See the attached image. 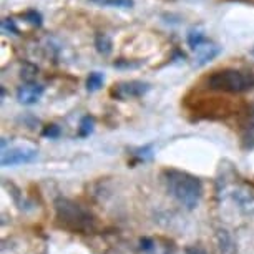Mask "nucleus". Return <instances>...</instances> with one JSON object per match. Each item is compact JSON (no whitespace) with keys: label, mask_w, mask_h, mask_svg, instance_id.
I'll use <instances>...</instances> for the list:
<instances>
[{"label":"nucleus","mask_w":254,"mask_h":254,"mask_svg":"<svg viewBox=\"0 0 254 254\" xmlns=\"http://www.w3.org/2000/svg\"><path fill=\"white\" fill-rule=\"evenodd\" d=\"M161 178L166 191L180 204H183L186 209L198 208L201 196H203V183L198 176L180 170H165Z\"/></svg>","instance_id":"obj_1"},{"label":"nucleus","mask_w":254,"mask_h":254,"mask_svg":"<svg viewBox=\"0 0 254 254\" xmlns=\"http://www.w3.org/2000/svg\"><path fill=\"white\" fill-rule=\"evenodd\" d=\"M206 88L221 93H244L254 88V73L248 70H214L204 80Z\"/></svg>","instance_id":"obj_2"},{"label":"nucleus","mask_w":254,"mask_h":254,"mask_svg":"<svg viewBox=\"0 0 254 254\" xmlns=\"http://www.w3.org/2000/svg\"><path fill=\"white\" fill-rule=\"evenodd\" d=\"M55 211H57V221L60 223V226H64L66 229L87 234L97 228V219H95L93 214L70 199L65 198L57 199Z\"/></svg>","instance_id":"obj_3"},{"label":"nucleus","mask_w":254,"mask_h":254,"mask_svg":"<svg viewBox=\"0 0 254 254\" xmlns=\"http://www.w3.org/2000/svg\"><path fill=\"white\" fill-rule=\"evenodd\" d=\"M150 88H151L150 83H146V81H140V80L122 81V83L113 85L110 95L117 100H123V102H127V100L143 97L145 93L150 92Z\"/></svg>","instance_id":"obj_4"},{"label":"nucleus","mask_w":254,"mask_h":254,"mask_svg":"<svg viewBox=\"0 0 254 254\" xmlns=\"http://www.w3.org/2000/svg\"><path fill=\"white\" fill-rule=\"evenodd\" d=\"M37 148L33 146H13L2 151V166H15L37 160Z\"/></svg>","instance_id":"obj_5"},{"label":"nucleus","mask_w":254,"mask_h":254,"mask_svg":"<svg viewBox=\"0 0 254 254\" xmlns=\"http://www.w3.org/2000/svg\"><path fill=\"white\" fill-rule=\"evenodd\" d=\"M42 95H44V87L38 83H32V81L22 85V87L17 90V100L23 105L37 103L38 100L42 98Z\"/></svg>","instance_id":"obj_6"},{"label":"nucleus","mask_w":254,"mask_h":254,"mask_svg":"<svg viewBox=\"0 0 254 254\" xmlns=\"http://www.w3.org/2000/svg\"><path fill=\"white\" fill-rule=\"evenodd\" d=\"M241 141L246 148H254V105L248 108L241 120Z\"/></svg>","instance_id":"obj_7"},{"label":"nucleus","mask_w":254,"mask_h":254,"mask_svg":"<svg viewBox=\"0 0 254 254\" xmlns=\"http://www.w3.org/2000/svg\"><path fill=\"white\" fill-rule=\"evenodd\" d=\"M196 52V60H194V65L196 66H203L206 64H209L213 59L221 54V47H218L216 44H211V42L206 40L204 44H201L199 47L194 49Z\"/></svg>","instance_id":"obj_8"},{"label":"nucleus","mask_w":254,"mask_h":254,"mask_svg":"<svg viewBox=\"0 0 254 254\" xmlns=\"http://www.w3.org/2000/svg\"><path fill=\"white\" fill-rule=\"evenodd\" d=\"M216 244L219 254H236V243L226 229H219L216 233Z\"/></svg>","instance_id":"obj_9"},{"label":"nucleus","mask_w":254,"mask_h":254,"mask_svg":"<svg viewBox=\"0 0 254 254\" xmlns=\"http://www.w3.org/2000/svg\"><path fill=\"white\" fill-rule=\"evenodd\" d=\"M140 254H168L166 249L158 246V241L151 238H143L140 239V246H138Z\"/></svg>","instance_id":"obj_10"},{"label":"nucleus","mask_w":254,"mask_h":254,"mask_svg":"<svg viewBox=\"0 0 254 254\" xmlns=\"http://www.w3.org/2000/svg\"><path fill=\"white\" fill-rule=\"evenodd\" d=\"M95 47H97L98 54L110 55L113 50L112 38H110L107 33H97V35H95Z\"/></svg>","instance_id":"obj_11"},{"label":"nucleus","mask_w":254,"mask_h":254,"mask_svg":"<svg viewBox=\"0 0 254 254\" xmlns=\"http://www.w3.org/2000/svg\"><path fill=\"white\" fill-rule=\"evenodd\" d=\"M103 81H105L103 73H100V71H92L87 78V90L88 92H97V90L102 88Z\"/></svg>","instance_id":"obj_12"},{"label":"nucleus","mask_w":254,"mask_h":254,"mask_svg":"<svg viewBox=\"0 0 254 254\" xmlns=\"http://www.w3.org/2000/svg\"><path fill=\"white\" fill-rule=\"evenodd\" d=\"M92 2L103 7H120V8H131L135 5L133 0H92Z\"/></svg>","instance_id":"obj_13"},{"label":"nucleus","mask_w":254,"mask_h":254,"mask_svg":"<svg viewBox=\"0 0 254 254\" xmlns=\"http://www.w3.org/2000/svg\"><path fill=\"white\" fill-rule=\"evenodd\" d=\"M93 125H95V120L90 117V115H87V117L81 118L80 127H78V136H81V138L88 136L90 133L93 131Z\"/></svg>","instance_id":"obj_14"},{"label":"nucleus","mask_w":254,"mask_h":254,"mask_svg":"<svg viewBox=\"0 0 254 254\" xmlns=\"http://www.w3.org/2000/svg\"><path fill=\"white\" fill-rule=\"evenodd\" d=\"M204 42H206V37L201 30H191L188 33V45L193 50L196 49V47H199L201 44H204Z\"/></svg>","instance_id":"obj_15"},{"label":"nucleus","mask_w":254,"mask_h":254,"mask_svg":"<svg viewBox=\"0 0 254 254\" xmlns=\"http://www.w3.org/2000/svg\"><path fill=\"white\" fill-rule=\"evenodd\" d=\"M23 17H25L27 22H30L32 25H37V27L42 25V15L37 10H28Z\"/></svg>","instance_id":"obj_16"},{"label":"nucleus","mask_w":254,"mask_h":254,"mask_svg":"<svg viewBox=\"0 0 254 254\" xmlns=\"http://www.w3.org/2000/svg\"><path fill=\"white\" fill-rule=\"evenodd\" d=\"M60 135V128L57 125H47L45 130H44V136L47 138H57Z\"/></svg>","instance_id":"obj_17"},{"label":"nucleus","mask_w":254,"mask_h":254,"mask_svg":"<svg viewBox=\"0 0 254 254\" xmlns=\"http://www.w3.org/2000/svg\"><path fill=\"white\" fill-rule=\"evenodd\" d=\"M3 28H5V30H8V32H13V33H17L18 30H17V27H15V23H13V20H10V18H5V20H3Z\"/></svg>","instance_id":"obj_18"},{"label":"nucleus","mask_w":254,"mask_h":254,"mask_svg":"<svg viewBox=\"0 0 254 254\" xmlns=\"http://www.w3.org/2000/svg\"><path fill=\"white\" fill-rule=\"evenodd\" d=\"M185 254H208V253H206L204 249L199 248V246H191V248L186 249Z\"/></svg>","instance_id":"obj_19"},{"label":"nucleus","mask_w":254,"mask_h":254,"mask_svg":"<svg viewBox=\"0 0 254 254\" xmlns=\"http://www.w3.org/2000/svg\"><path fill=\"white\" fill-rule=\"evenodd\" d=\"M249 55H251L253 59H254V47H253V49H251V52H249Z\"/></svg>","instance_id":"obj_20"}]
</instances>
